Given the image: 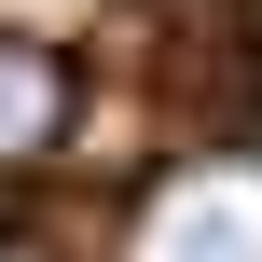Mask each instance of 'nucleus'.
Listing matches in <instances>:
<instances>
[{"instance_id":"nucleus-1","label":"nucleus","mask_w":262,"mask_h":262,"mask_svg":"<svg viewBox=\"0 0 262 262\" xmlns=\"http://www.w3.org/2000/svg\"><path fill=\"white\" fill-rule=\"evenodd\" d=\"M111 262H262V138H207V152L152 166Z\"/></svg>"},{"instance_id":"nucleus-2","label":"nucleus","mask_w":262,"mask_h":262,"mask_svg":"<svg viewBox=\"0 0 262 262\" xmlns=\"http://www.w3.org/2000/svg\"><path fill=\"white\" fill-rule=\"evenodd\" d=\"M55 138H69V69L0 28V166H28V152H55Z\"/></svg>"}]
</instances>
